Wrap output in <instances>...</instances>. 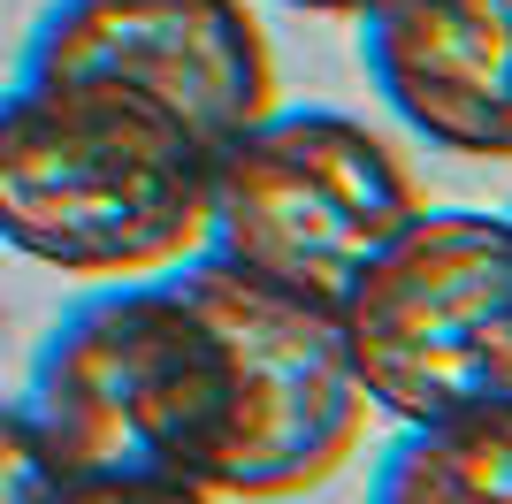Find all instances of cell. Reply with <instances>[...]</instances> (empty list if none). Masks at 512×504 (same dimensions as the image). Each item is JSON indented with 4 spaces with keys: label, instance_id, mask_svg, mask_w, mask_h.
<instances>
[{
    "label": "cell",
    "instance_id": "cell-9",
    "mask_svg": "<svg viewBox=\"0 0 512 504\" xmlns=\"http://www.w3.org/2000/svg\"><path fill=\"white\" fill-rule=\"evenodd\" d=\"M54 504H222V497L184 482H62Z\"/></svg>",
    "mask_w": 512,
    "mask_h": 504
},
{
    "label": "cell",
    "instance_id": "cell-8",
    "mask_svg": "<svg viewBox=\"0 0 512 504\" xmlns=\"http://www.w3.org/2000/svg\"><path fill=\"white\" fill-rule=\"evenodd\" d=\"M54 489H62V466L46 451L31 405L0 398V504H54Z\"/></svg>",
    "mask_w": 512,
    "mask_h": 504
},
{
    "label": "cell",
    "instance_id": "cell-10",
    "mask_svg": "<svg viewBox=\"0 0 512 504\" xmlns=\"http://www.w3.org/2000/svg\"><path fill=\"white\" fill-rule=\"evenodd\" d=\"M283 8H299V16H360L367 0H283Z\"/></svg>",
    "mask_w": 512,
    "mask_h": 504
},
{
    "label": "cell",
    "instance_id": "cell-3",
    "mask_svg": "<svg viewBox=\"0 0 512 504\" xmlns=\"http://www.w3.org/2000/svg\"><path fill=\"white\" fill-rule=\"evenodd\" d=\"M421 207V176L383 130L337 107H268L230 146H214L199 252L337 306Z\"/></svg>",
    "mask_w": 512,
    "mask_h": 504
},
{
    "label": "cell",
    "instance_id": "cell-6",
    "mask_svg": "<svg viewBox=\"0 0 512 504\" xmlns=\"http://www.w3.org/2000/svg\"><path fill=\"white\" fill-rule=\"evenodd\" d=\"M360 62L413 138L512 161V0H367Z\"/></svg>",
    "mask_w": 512,
    "mask_h": 504
},
{
    "label": "cell",
    "instance_id": "cell-5",
    "mask_svg": "<svg viewBox=\"0 0 512 504\" xmlns=\"http://www.w3.org/2000/svg\"><path fill=\"white\" fill-rule=\"evenodd\" d=\"M23 77H92L169 107L199 146H230L276 107V54L245 0H54Z\"/></svg>",
    "mask_w": 512,
    "mask_h": 504
},
{
    "label": "cell",
    "instance_id": "cell-2",
    "mask_svg": "<svg viewBox=\"0 0 512 504\" xmlns=\"http://www.w3.org/2000/svg\"><path fill=\"white\" fill-rule=\"evenodd\" d=\"M199 146L169 107L92 77H16L0 92V245L77 283L161 275L207 245Z\"/></svg>",
    "mask_w": 512,
    "mask_h": 504
},
{
    "label": "cell",
    "instance_id": "cell-7",
    "mask_svg": "<svg viewBox=\"0 0 512 504\" xmlns=\"http://www.w3.org/2000/svg\"><path fill=\"white\" fill-rule=\"evenodd\" d=\"M367 504H512V405L398 428Z\"/></svg>",
    "mask_w": 512,
    "mask_h": 504
},
{
    "label": "cell",
    "instance_id": "cell-4",
    "mask_svg": "<svg viewBox=\"0 0 512 504\" xmlns=\"http://www.w3.org/2000/svg\"><path fill=\"white\" fill-rule=\"evenodd\" d=\"M337 336L398 428L512 405V214L421 207L337 298Z\"/></svg>",
    "mask_w": 512,
    "mask_h": 504
},
{
    "label": "cell",
    "instance_id": "cell-1",
    "mask_svg": "<svg viewBox=\"0 0 512 504\" xmlns=\"http://www.w3.org/2000/svg\"><path fill=\"white\" fill-rule=\"evenodd\" d=\"M23 405L62 482H184L222 504L306 497L367 443L337 306L214 252L92 283L46 329Z\"/></svg>",
    "mask_w": 512,
    "mask_h": 504
}]
</instances>
